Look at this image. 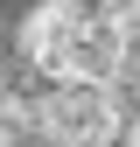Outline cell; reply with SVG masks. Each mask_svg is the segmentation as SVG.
<instances>
[{
    "instance_id": "cell-4",
    "label": "cell",
    "mask_w": 140,
    "mask_h": 147,
    "mask_svg": "<svg viewBox=\"0 0 140 147\" xmlns=\"http://www.w3.org/2000/svg\"><path fill=\"white\" fill-rule=\"evenodd\" d=\"M126 42H133V77H140V28H133V35H126Z\"/></svg>"
},
{
    "instance_id": "cell-2",
    "label": "cell",
    "mask_w": 140,
    "mask_h": 147,
    "mask_svg": "<svg viewBox=\"0 0 140 147\" xmlns=\"http://www.w3.org/2000/svg\"><path fill=\"white\" fill-rule=\"evenodd\" d=\"M91 14H98L91 0H35L21 14V63L42 84H56L63 63H70V49H77V35L91 28Z\"/></svg>"
},
{
    "instance_id": "cell-1",
    "label": "cell",
    "mask_w": 140,
    "mask_h": 147,
    "mask_svg": "<svg viewBox=\"0 0 140 147\" xmlns=\"http://www.w3.org/2000/svg\"><path fill=\"white\" fill-rule=\"evenodd\" d=\"M42 140L49 147H119L126 140V91L119 84H42Z\"/></svg>"
},
{
    "instance_id": "cell-6",
    "label": "cell",
    "mask_w": 140,
    "mask_h": 147,
    "mask_svg": "<svg viewBox=\"0 0 140 147\" xmlns=\"http://www.w3.org/2000/svg\"><path fill=\"white\" fill-rule=\"evenodd\" d=\"M35 147H49V140H35Z\"/></svg>"
},
{
    "instance_id": "cell-3",
    "label": "cell",
    "mask_w": 140,
    "mask_h": 147,
    "mask_svg": "<svg viewBox=\"0 0 140 147\" xmlns=\"http://www.w3.org/2000/svg\"><path fill=\"white\" fill-rule=\"evenodd\" d=\"M91 7H98V21H112V28H140V0H91Z\"/></svg>"
},
{
    "instance_id": "cell-5",
    "label": "cell",
    "mask_w": 140,
    "mask_h": 147,
    "mask_svg": "<svg viewBox=\"0 0 140 147\" xmlns=\"http://www.w3.org/2000/svg\"><path fill=\"white\" fill-rule=\"evenodd\" d=\"M126 140H133V147H140V105H133V126H126Z\"/></svg>"
},
{
    "instance_id": "cell-7",
    "label": "cell",
    "mask_w": 140,
    "mask_h": 147,
    "mask_svg": "<svg viewBox=\"0 0 140 147\" xmlns=\"http://www.w3.org/2000/svg\"><path fill=\"white\" fill-rule=\"evenodd\" d=\"M119 147H133V140H119Z\"/></svg>"
}]
</instances>
